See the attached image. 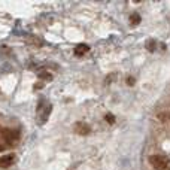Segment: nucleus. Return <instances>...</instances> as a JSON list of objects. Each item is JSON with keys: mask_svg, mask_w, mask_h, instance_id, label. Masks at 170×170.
Returning a JSON list of instances; mask_svg holds the SVG:
<instances>
[{"mask_svg": "<svg viewBox=\"0 0 170 170\" xmlns=\"http://www.w3.org/2000/svg\"><path fill=\"white\" fill-rule=\"evenodd\" d=\"M149 163L152 164V167L157 170H164L169 166V160L163 155H151L149 157Z\"/></svg>", "mask_w": 170, "mask_h": 170, "instance_id": "nucleus-1", "label": "nucleus"}, {"mask_svg": "<svg viewBox=\"0 0 170 170\" xmlns=\"http://www.w3.org/2000/svg\"><path fill=\"white\" fill-rule=\"evenodd\" d=\"M2 136H3L6 140L13 142V140H16V139L20 137V133L16 131V130H9V128H6V130H2Z\"/></svg>", "mask_w": 170, "mask_h": 170, "instance_id": "nucleus-2", "label": "nucleus"}, {"mask_svg": "<svg viewBox=\"0 0 170 170\" xmlns=\"http://www.w3.org/2000/svg\"><path fill=\"white\" fill-rule=\"evenodd\" d=\"M15 163V155L13 154H6L0 157V167H9Z\"/></svg>", "mask_w": 170, "mask_h": 170, "instance_id": "nucleus-3", "label": "nucleus"}, {"mask_svg": "<svg viewBox=\"0 0 170 170\" xmlns=\"http://www.w3.org/2000/svg\"><path fill=\"white\" fill-rule=\"evenodd\" d=\"M75 131L79 133V134H88L90 133V127L87 124H84V123H78L75 125Z\"/></svg>", "mask_w": 170, "mask_h": 170, "instance_id": "nucleus-4", "label": "nucleus"}, {"mask_svg": "<svg viewBox=\"0 0 170 170\" xmlns=\"http://www.w3.org/2000/svg\"><path fill=\"white\" fill-rule=\"evenodd\" d=\"M90 49V46H87V45H79V46H76V49H75V52L76 54H85V52H87V51Z\"/></svg>", "mask_w": 170, "mask_h": 170, "instance_id": "nucleus-5", "label": "nucleus"}, {"mask_svg": "<svg viewBox=\"0 0 170 170\" xmlns=\"http://www.w3.org/2000/svg\"><path fill=\"white\" fill-rule=\"evenodd\" d=\"M139 21H140V16H139V15L133 13V15L130 16V23H131V24H137Z\"/></svg>", "mask_w": 170, "mask_h": 170, "instance_id": "nucleus-6", "label": "nucleus"}, {"mask_svg": "<svg viewBox=\"0 0 170 170\" xmlns=\"http://www.w3.org/2000/svg\"><path fill=\"white\" fill-rule=\"evenodd\" d=\"M106 121H108L109 124H113V123H115V118H113L112 115H106Z\"/></svg>", "mask_w": 170, "mask_h": 170, "instance_id": "nucleus-7", "label": "nucleus"}, {"mask_svg": "<svg viewBox=\"0 0 170 170\" xmlns=\"http://www.w3.org/2000/svg\"><path fill=\"white\" fill-rule=\"evenodd\" d=\"M128 84L133 85V84H134V78H128Z\"/></svg>", "mask_w": 170, "mask_h": 170, "instance_id": "nucleus-8", "label": "nucleus"}, {"mask_svg": "<svg viewBox=\"0 0 170 170\" xmlns=\"http://www.w3.org/2000/svg\"><path fill=\"white\" fill-rule=\"evenodd\" d=\"M2 149H5V146H3V145H0V151H2Z\"/></svg>", "mask_w": 170, "mask_h": 170, "instance_id": "nucleus-9", "label": "nucleus"}]
</instances>
